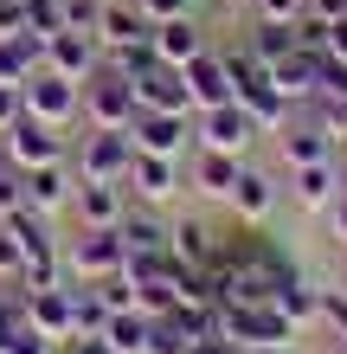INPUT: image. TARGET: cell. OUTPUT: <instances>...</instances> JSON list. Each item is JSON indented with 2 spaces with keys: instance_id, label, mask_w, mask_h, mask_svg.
I'll list each match as a JSON object with an SVG mask.
<instances>
[{
  "instance_id": "obj_1",
  "label": "cell",
  "mask_w": 347,
  "mask_h": 354,
  "mask_svg": "<svg viewBox=\"0 0 347 354\" xmlns=\"http://www.w3.org/2000/svg\"><path fill=\"white\" fill-rule=\"evenodd\" d=\"M212 309H219V335L232 348H296V335H302L270 303H212Z\"/></svg>"
},
{
  "instance_id": "obj_2",
  "label": "cell",
  "mask_w": 347,
  "mask_h": 354,
  "mask_svg": "<svg viewBox=\"0 0 347 354\" xmlns=\"http://www.w3.org/2000/svg\"><path fill=\"white\" fill-rule=\"evenodd\" d=\"M122 232L116 225H77L65 239V277L71 283H97V277H116L122 270Z\"/></svg>"
},
{
  "instance_id": "obj_3",
  "label": "cell",
  "mask_w": 347,
  "mask_h": 354,
  "mask_svg": "<svg viewBox=\"0 0 347 354\" xmlns=\"http://www.w3.org/2000/svg\"><path fill=\"white\" fill-rule=\"evenodd\" d=\"M264 136V122L244 103H219V110H193V149H219V155H251Z\"/></svg>"
},
{
  "instance_id": "obj_4",
  "label": "cell",
  "mask_w": 347,
  "mask_h": 354,
  "mask_svg": "<svg viewBox=\"0 0 347 354\" xmlns=\"http://www.w3.org/2000/svg\"><path fill=\"white\" fill-rule=\"evenodd\" d=\"M129 161H135L129 129H84L71 142V174L77 180H129Z\"/></svg>"
},
{
  "instance_id": "obj_5",
  "label": "cell",
  "mask_w": 347,
  "mask_h": 354,
  "mask_svg": "<svg viewBox=\"0 0 347 354\" xmlns=\"http://www.w3.org/2000/svg\"><path fill=\"white\" fill-rule=\"evenodd\" d=\"M135 84L122 71H110V65H97L90 77H84V129H129L135 122Z\"/></svg>"
},
{
  "instance_id": "obj_6",
  "label": "cell",
  "mask_w": 347,
  "mask_h": 354,
  "mask_svg": "<svg viewBox=\"0 0 347 354\" xmlns=\"http://www.w3.org/2000/svg\"><path fill=\"white\" fill-rule=\"evenodd\" d=\"M19 91H26V116L52 122V129H77V122H84V84H71V77L39 65Z\"/></svg>"
},
{
  "instance_id": "obj_7",
  "label": "cell",
  "mask_w": 347,
  "mask_h": 354,
  "mask_svg": "<svg viewBox=\"0 0 347 354\" xmlns=\"http://www.w3.org/2000/svg\"><path fill=\"white\" fill-rule=\"evenodd\" d=\"M0 155L26 174V168H46V161H65V155H71V136L52 129V122H39V116H19L13 129L0 136Z\"/></svg>"
},
{
  "instance_id": "obj_8",
  "label": "cell",
  "mask_w": 347,
  "mask_h": 354,
  "mask_svg": "<svg viewBox=\"0 0 347 354\" xmlns=\"http://www.w3.org/2000/svg\"><path fill=\"white\" fill-rule=\"evenodd\" d=\"M122 187H129V200H135V206H155V213H161V206H168L180 187H187V168H180L174 155H141V149H135L129 180H122Z\"/></svg>"
},
{
  "instance_id": "obj_9",
  "label": "cell",
  "mask_w": 347,
  "mask_h": 354,
  "mask_svg": "<svg viewBox=\"0 0 347 354\" xmlns=\"http://www.w3.org/2000/svg\"><path fill=\"white\" fill-rule=\"evenodd\" d=\"M283 187H290V200L302 206V213H328V206L341 200V187H347V161H309V168H283Z\"/></svg>"
},
{
  "instance_id": "obj_10",
  "label": "cell",
  "mask_w": 347,
  "mask_h": 354,
  "mask_svg": "<svg viewBox=\"0 0 347 354\" xmlns=\"http://www.w3.org/2000/svg\"><path fill=\"white\" fill-rule=\"evenodd\" d=\"M129 142L141 155H187L193 149V116H180V110H135L129 122Z\"/></svg>"
},
{
  "instance_id": "obj_11",
  "label": "cell",
  "mask_w": 347,
  "mask_h": 354,
  "mask_svg": "<svg viewBox=\"0 0 347 354\" xmlns=\"http://www.w3.org/2000/svg\"><path fill=\"white\" fill-rule=\"evenodd\" d=\"M277 200H283V180L270 168H257V161H244V168H238V187L226 194V213L238 225H264V219L277 213Z\"/></svg>"
},
{
  "instance_id": "obj_12",
  "label": "cell",
  "mask_w": 347,
  "mask_h": 354,
  "mask_svg": "<svg viewBox=\"0 0 347 354\" xmlns=\"http://www.w3.org/2000/svg\"><path fill=\"white\" fill-rule=\"evenodd\" d=\"M148 46L161 65H193L199 52L212 46V26H206V13H180V19H155V32H148Z\"/></svg>"
},
{
  "instance_id": "obj_13",
  "label": "cell",
  "mask_w": 347,
  "mask_h": 354,
  "mask_svg": "<svg viewBox=\"0 0 347 354\" xmlns=\"http://www.w3.org/2000/svg\"><path fill=\"white\" fill-rule=\"evenodd\" d=\"M168 258H174L180 270H212V258H219V225H212L206 213L168 219Z\"/></svg>"
},
{
  "instance_id": "obj_14",
  "label": "cell",
  "mask_w": 347,
  "mask_h": 354,
  "mask_svg": "<svg viewBox=\"0 0 347 354\" xmlns=\"http://www.w3.org/2000/svg\"><path fill=\"white\" fill-rule=\"evenodd\" d=\"M277 155H283V168H309V161H335L341 149H335V136L321 129L309 110H296V116L277 129Z\"/></svg>"
},
{
  "instance_id": "obj_15",
  "label": "cell",
  "mask_w": 347,
  "mask_h": 354,
  "mask_svg": "<svg viewBox=\"0 0 347 354\" xmlns=\"http://www.w3.org/2000/svg\"><path fill=\"white\" fill-rule=\"evenodd\" d=\"M26 290V283H19ZM26 322L39 328V335H52L58 348H65L77 335V303H71V283H52V290H26Z\"/></svg>"
},
{
  "instance_id": "obj_16",
  "label": "cell",
  "mask_w": 347,
  "mask_h": 354,
  "mask_svg": "<svg viewBox=\"0 0 347 354\" xmlns=\"http://www.w3.org/2000/svg\"><path fill=\"white\" fill-rule=\"evenodd\" d=\"M103 65V46H97V32H52L46 39V71H58V77H71V84H84V77Z\"/></svg>"
},
{
  "instance_id": "obj_17",
  "label": "cell",
  "mask_w": 347,
  "mask_h": 354,
  "mask_svg": "<svg viewBox=\"0 0 347 354\" xmlns=\"http://www.w3.org/2000/svg\"><path fill=\"white\" fill-rule=\"evenodd\" d=\"M180 77H187V91H193V110H219V103H232V71H226V52H219V39L206 52L193 58V65H180Z\"/></svg>"
},
{
  "instance_id": "obj_18",
  "label": "cell",
  "mask_w": 347,
  "mask_h": 354,
  "mask_svg": "<svg viewBox=\"0 0 347 354\" xmlns=\"http://www.w3.org/2000/svg\"><path fill=\"white\" fill-rule=\"evenodd\" d=\"M129 187L122 180H77L71 194V219L77 225H122V213H129Z\"/></svg>"
},
{
  "instance_id": "obj_19",
  "label": "cell",
  "mask_w": 347,
  "mask_h": 354,
  "mask_svg": "<svg viewBox=\"0 0 347 354\" xmlns=\"http://www.w3.org/2000/svg\"><path fill=\"white\" fill-rule=\"evenodd\" d=\"M71 194H77V174H71V155L65 161H46V168H26V206L32 213H71Z\"/></svg>"
},
{
  "instance_id": "obj_20",
  "label": "cell",
  "mask_w": 347,
  "mask_h": 354,
  "mask_svg": "<svg viewBox=\"0 0 347 354\" xmlns=\"http://www.w3.org/2000/svg\"><path fill=\"white\" fill-rule=\"evenodd\" d=\"M148 13L135 7V0H103V13H97V46L110 52H129V46H148Z\"/></svg>"
},
{
  "instance_id": "obj_21",
  "label": "cell",
  "mask_w": 347,
  "mask_h": 354,
  "mask_svg": "<svg viewBox=\"0 0 347 354\" xmlns=\"http://www.w3.org/2000/svg\"><path fill=\"white\" fill-rule=\"evenodd\" d=\"M135 103L141 110H180V116H193V91H187V77H180V65H155L135 77Z\"/></svg>"
},
{
  "instance_id": "obj_22",
  "label": "cell",
  "mask_w": 347,
  "mask_h": 354,
  "mask_svg": "<svg viewBox=\"0 0 347 354\" xmlns=\"http://www.w3.org/2000/svg\"><path fill=\"white\" fill-rule=\"evenodd\" d=\"M122 252L129 258H168V219L155 213V206H129V213H122ZM122 258V264H129Z\"/></svg>"
},
{
  "instance_id": "obj_23",
  "label": "cell",
  "mask_w": 347,
  "mask_h": 354,
  "mask_svg": "<svg viewBox=\"0 0 347 354\" xmlns=\"http://www.w3.org/2000/svg\"><path fill=\"white\" fill-rule=\"evenodd\" d=\"M251 155H219V149H193V174H187V187H199L206 200H226L232 187H238V168Z\"/></svg>"
},
{
  "instance_id": "obj_24",
  "label": "cell",
  "mask_w": 347,
  "mask_h": 354,
  "mask_svg": "<svg viewBox=\"0 0 347 354\" xmlns=\"http://www.w3.org/2000/svg\"><path fill=\"white\" fill-rule=\"evenodd\" d=\"M148 328H155L148 309H116V316L103 322V335H110L116 354H148Z\"/></svg>"
},
{
  "instance_id": "obj_25",
  "label": "cell",
  "mask_w": 347,
  "mask_h": 354,
  "mask_svg": "<svg viewBox=\"0 0 347 354\" xmlns=\"http://www.w3.org/2000/svg\"><path fill=\"white\" fill-rule=\"evenodd\" d=\"M315 328H328V335L347 348V283H321V297H315Z\"/></svg>"
},
{
  "instance_id": "obj_26",
  "label": "cell",
  "mask_w": 347,
  "mask_h": 354,
  "mask_svg": "<svg viewBox=\"0 0 347 354\" xmlns=\"http://www.w3.org/2000/svg\"><path fill=\"white\" fill-rule=\"evenodd\" d=\"M0 354H58V342L39 335L32 322H13V328H0Z\"/></svg>"
},
{
  "instance_id": "obj_27",
  "label": "cell",
  "mask_w": 347,
  "mask_h": 354,
  "mask_svg": "<svg viewBox=\"0 0 347 354\" xmlns=\"http://www.w3.org/2000/svg\"><path fill=\"white\" fill-rule=\"evenodd\" d=\"M302 110L335 136V149H347V97H315V103H302Z\"/></svg>"
},
{
  "instance_id": "obj_28",
  "label": "cell",
  "mask_w": 347,
  "mask_h": 354,
  "mask_svg": "<svg viewBox=\"0 0 347 354\" xmlns=\"http://www.w3.org/2000/svg\"><path fill=\"white\" fill-rule=\"evenodd\" d=\"M26 32H39V39L65 32V0H26Z\"/></svg>"
},
{
  "instance_id": "obj_29",
  "label": "cell",
  "mask_w": 347,
  "mask_h": 354,
  "mask_svg": "<svg viewBox=\"0 0 347 354\" xmlns=\"http://www.w3.org/2000/svg\"><path fill=\"white\" fill-rule=\"evenodd\" d=\"M19 206H26V174H19L13 161L0 155V219H7V213H19Z\"/></svg>"
},
{
  "instance_id": "obj_30",
  "label": "cell",
  "mask_w": 347,
  "mask_h": 354,
  "mask_svg": "<svg viewBox=\"0 0 347 354\" xmlns=\"http://www.w3.org/2000/svg\"><path fill=\"white\" fill-rule=\"evenodd\" d=\"M90 290L103 297V309H110V316H116V309H135V283L122 277V270H116V277H97Z\"/></svg>"
},
{
  "instance_id": "obj_31",
  "label": "cell",
  "mask_w": 347,
  "mask_h": 354,
  "mask_svg": "<svg viewBox=\"0 0 347 354\" xmlns=\"http://www.w3.org/2000/svg\"><path fill=\"white\" fill-rule=\"evenodd\" d=\"M257 19H277V26H296L302 13H309V0H244Z\"/></svg>"
},
{
  "instance_id": "obj_32",
  "label": "cell",
  "mask_w": 347,
  "mask_h": 354,
  "mask_svg": "<svg viewBox=\"0 0 347 354\" xmlns=\"http://www.w3.org/2000/svg\"><path fill=\"white\" fill-rule=\"evenodd\" d=\"M0 283H26V252H19V239L0 225Z\"/></svg>"
},
{
  "instance_id": "obj_33",
  "label": "cell",
  "mask_w": 347,
  "mask_h": 354,
  "mask_svg": "<svg viewBox=\"0 0 347 354\" xmlns=\"http://www.w3.org/2000/svg\"><path fill=\"white\" fill-rule=\"evenodd\" d=\"M141 13H148V26L155 19H180V13H206V0H135Z\"/></svg>"
},
{
  "instance_id": "obj_34",
  "label": "cell",
  "mask_w": 347,
  "mask_h": 354,
  "mask_svg": "<svg viewBox=\"0 0 347 354\" xmlns=\"http://www.w3.org/2000/svg\"><path fill=\"white\" fill-rule=\"evenodd\" d=\"M97 13H103V0H65V26L71 32H97Z\"/></svg>"
},
{
  "instance_id": "obj_35",
  "label": "cell",
  "mask_w": 347,
  "mask_h": 354,
  "mask_svg": "<svg viewBox=\"0 0 347 354\" xmlns=\"http://www.w3.org/2000/svg\"><path fill=\"white\" fill-rule=\"evenodd\" d=\"M19 116H26V91H19V84H0V136H7Z\"/></svg>"
},
{
  "instance_id": "obj_36",
  "label": "cell",
  "mask_w": 347,
  "mask_h": 354,
  "mask_svg": "<svg viewBox=\"0 0 347 354\" xmlns=\"http://www.w3.org/2000/svg\"><path fill=\"white\" fill-rule=\"evenodd\" d=\"M26 32V0H0V39H19Z\"/></svg>"
},
{
  "instance_id": "obj_37",
  "label": "cell",
  "mask_w": 347,
  "mask_h": 354,
  "mask_svg": "<svg viewBox=\"0 0 347 354\" xmlns=\"http://www.w3.org/2000/svg\"><path fill=\"white\" fill-rule=\"evenodd\" d=\"M65 354H116V348H110L103 328H97V335H71V342H65Z\"/></svg>"
},
{
  "instance_id": "obj_38",
  "label": "cell",
  "mask_w": 347,
  "mask_h": 354,
  "mask_svg": "<svg viewBox=\"0 0 347 354\" xmlns=\"http://www.w3.org/2000/svg\"><path fill=\"white\" fill-rule=\"evenodd\" d=\"M321 219H328V232H335V239L347 245V187H341V200H335V206H328Z\"/></svg>"
},
{
  "instance_id": "obj_39",
  "label": "cell",
  "mask_w": 347,
  "mask_h": 354,
  "mask_svg": "<svg viewBox=\"0 0 347 354\" xmlns=\"http://www.w3.org/2000/svg\"><path fill=\"white\" fill-rule=\"evenodd\" d=\"M309 13H315V19H328V26H335V19H347V0H309Z\"/></svg>"
},
{
  "instance_id": "obj_40",
  "label": "cell",
  "mask_w": 347,
  "mask_h": 354,
  "mask_svg": "<svg viewBox=\"0 0 347 354\" xmlns=\"http://www.w3.org/2000/svg\"><path fill=\"white\" fill-rule=\"evenodd\" d=\"M328 58H341V65H347V19H335V26H328Z\"/></svg>"
},
{
  "instance_id": "obj_41",
  "label": "cell",
  "mask_w": 347,
  "mask_h": 354,
  "mask_svg": "<svg viewBox=\"0 0 347 354\" xmlns=\"http://www.w3.org/2000/svg\"><path fill=\"white\" fill-rule=\"evenodd\" d=\"M187 354H232V342H226V335H199Z\"/></svg>"
},
{
  "instance_id": "obj_42",
  "label": "cell",
  "mask_w": 347,
  "mask_h": 354,
  "mask_svg": "<svg viewBox=\"0 0 347 354\" xmlns=\"http://www.w3.org/2000/svg\"><path fill=\"white\" fill-rule=\"evenodd\" d=\"M232 354H296V348H232Z\"/></svg>"
},
{
  "instance_id": "obj_43",
  "label": "cell",
  "mask_w": 347,
  "mask_h": 354,
  "mask_svg": "<svg viewBox=\"0 0 347 354\" xmlns=\"http://www.w3.org/2000/svg\"><path fill=\"white\" fill-rule=\"evenodd\" d=\"M212 7H244V0H212Z\"/></svg>"
},
{
  "instance_id": "obj_44",
  "label": "cell",
  "mask_w": 347,
  "mask_h": 354,
  "mask_svg": "<svg viewBox=\"0 0 347 354\" xmlns=\"http://www.w3.org/2000/svg\"><path fill=\"white\" fill-rule=\"evenodd\" d=\"M341 161H347V149H341Z\"/></svg>"
},
{
  "instance_id": "obj_45",
  "label": "cell",
  "mask_w": 347,
  "mask_h": 354,
  "mask_svg": "<svg viewBox=\"0 0 347 354\" xmlns=\"http://www.w3.org/2000/svg\"><path fill=\"white\" fill-rule=\"evenodd\" d=\"M58 354H65V348H58Z\"/></svg>"
}]
</instances>
